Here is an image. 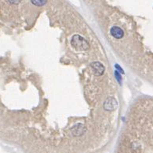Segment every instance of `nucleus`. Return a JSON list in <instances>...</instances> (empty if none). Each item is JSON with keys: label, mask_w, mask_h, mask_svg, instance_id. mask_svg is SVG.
<instances>
[{"label": "nucleus", "mask_w": 153, "mask_h": 153, "mask_svg": "<svg viewBox=\"0 0 153 153\" xmlns=\"http://www.w3.org/2000/svg\"><path fill=\"white\" fill-rule=\"evenodd\" d=\"M71 45L76 50L78 51H83L89 49V44L84 38L80 35H74L71 38Z\"/></svg>", "instance_id": "nucleus-1"}, {"label": "nucleus", "mask_w": 153, "mask_h": 153, "mask_svg": "<svg viewBox=\"0 0 153 153\" xmlns=\"http://www.w3.org/2000/svg\"><path fill=\"white\" fill-rule=\"evenodd\" d=\"M103 107L106 110H114L118 107V102L113 97H109L104 102Z\"/></svg>", "instance_id": "nucleus-2"}, {"label": "nucleus", "mask_w": 153, "mask_h": 153, "mask_svg": "<svg viewBox=\"0 0 153 153\" xmlns=\"http://www.w3.org/2000/svg\"><path fill=\"white\" fill-rule=\"evenodd\" d=\"M92 70L94 71V74L97 76H102L104 73L105 71V68H104L103 64H101L100 62H93L90 64Z\"/></svg>", "instance_id": "nucleus-3"}, {"label": "nucleus", "mask_w": 153, "mask_h": 153, "mask_svg": "<svg viewBox=\"0 0 153 153\" xmlns=\"http://www.w3.org/2000/svg\"><path fill=\"white\" fill-rule=\"evenodd\" d=\"M110 33L113 38H117V39H121L124 36V31L120 27H118V26L112 27L110 29Z\"/></svg>", "instance_id": "nucleus-4"}, {"label": "nucleus", "mask_w": 153, "mask_h": 153, "mask_svg": "<svg viewBox=\"0 0 153 153\" xmlns=\"http://www.w3.org/2000/svg\"><path fill=\"white\" fill-rule=\"evenodd\" d=\"M32 2V3L34 5H36V6H42V5H45V3H46V1L45 0H32L31 1Z\"/></svg>", "instance_id": "nucleus-5"}, {"label": "nucleus", "mask_w": 153, "mask_h": 153, "mask_svg": "<svg viewBox=\"0 0 153 153\" xmlns=\"http://www.w3.org/2000/svg\"><path fill=\"white\" fill-rule=\"evenodd\" d=\"M114 75H115L116 79H117V80H118V82H119V83L121 84V76H120V74L118 73V71H115V73H114Z\"/></svg>", "instance_id": "nucleus-6"}, {"label": "nucleus", "mask_w": 153, "mask_h": 153, "mask_svg": "<svg viewBox=\"0 0 153 153\" xmlns=\"http://www.w3.org/2000/svg\"><path fill=\"white\" fill-rule=\"evenodd\" d=\"M115 68L118 69V70H119V71H120V72H121L122 74H124V71H123V69L121 68H120V66H119L118 64H115Z\"/></svg>", "instance_id": "nucleus-7"}]
</instances>
